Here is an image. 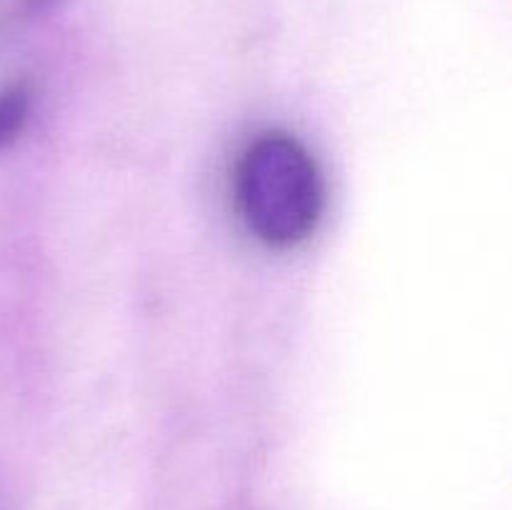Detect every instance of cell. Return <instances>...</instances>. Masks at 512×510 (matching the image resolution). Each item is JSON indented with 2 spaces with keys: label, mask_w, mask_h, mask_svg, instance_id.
<instances>
[{
  "label": "cell",
  "mask_w": 512,
  "mask_h": 510,
  "mask_svg": "<svg viewBox=\"0 0 512 510\" xmlns=\"http://www.w3.org/2000/svg\"><path fill=\"white\" fill-rule=\"evenodd\" d=\"M240 213L268 245H295L308 238L323 213V175L313 155L285 133L253 140L235 173Z\"/></svg>",
  "instance_id": "1"
},
{
  "label": "cell",
  "mask_w": 512,
  "mask_h": 510,
  "mask_svg": "<svg viewBox=\"0 0 512 510\" xmlns=\"http://www.w3.org/2000/svg\"><path fill=\"white\" fill-rule=\"evenodd\" d=\"M28 93L23 88H10L0 93V148L20 133L28 118Z\"/></svg>",
  "instance_id": "2"
}]
</instances>
